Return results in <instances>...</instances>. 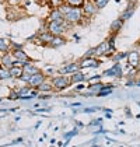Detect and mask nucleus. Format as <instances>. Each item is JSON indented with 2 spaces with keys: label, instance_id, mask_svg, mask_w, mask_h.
<instances>
[{
  "label": "nucleus",
  "instance_id": "nucleus-1",
  "mask_svg": "<svg viewBox=\"0 0 140 147\" xmlns=\"http://www.w3.org/2000/svg\"><path fill=\"white\" fill-rule=\"evenodd\" d=\"M50 83H52L55 91H63L71 86V81H70L69 76H62V74L53 76V77L50 79Z\"/></svg>",
  "mask_w": 140,
  "mask_h": 147
},
{
  "label": "nucleus",
  "instance_id": "nucleus-2",
  "mask_svg": "<svg viewBox=\"0 0 140 147\" xmlns=\"http://www.w3.org/2000/svg\"><path fill=\"white\" fill-rule=\"evenodd\" d=\"M81 18H84L83 10L77 7H70V10L65 14V21L67 24H77L81 21Z\"/></svg>",
  "mask_w": 140,
  "mask_h": 147
},
{
  "label": "nucleus",
  "instance_id": "nucleus-3",
  "mask_svg": "<svg viewBox=\"0 0 140 147\" xmlns=\"http://www.w3.org/2000/svg\"><path fill=\"white\" fill-rule=\"evenodd\" d=\"M115 53V49H112L109 42L108 41H102L101 44L94 48V55L95 57H100V56H114Z\"/></svg>",
  "mask_w": 140,
  "mask_h": 147
},
{
  "label": "nucleus",
  "instance_id": "nucleus-4",
  "mask_svg": "<svg viewBox=\"0 0 140 147\" xmlns=\"http://www.w3.org/2000/svg\"><path fill=\"white\" fill-rule=\"evenodd\" d=\"M11 55H13V57L15 59V65H14V66H21V67H23L25 63L32 62V59L27 55V52H24L23 48H21V49H13Z\"/></svg>",
  "mask_w": 140,
  "mask_h": 147
},
{
  "label": "nucleus",
  "instance_id": "nucleus-5",
  "mask_svg": "<svg viewBox=\"0 0 140 147\" xmlns=\"http://www.w3.org/2000/svg\"><path fill=\"white\" fill-rule=\"evenodd\" d=\"M67 25H69L67 23H55V21H49L46 25V30L53 35V36H58V35L65 34Z\"/></svg>",
  "mask_w": 140,
  "mask_h": 147
},
{
  "label": "nucleus",
  "instance_id": "nucleus-6",
  "mask_svg": "<svg viewBox=\"0 0 140 147\" xmlns=\"http://www.w3.org/2000/svg\"><path fill=\"white\" fill-rule=\"evenodd\" d=\"M46 74L41 70L39 73H35V74H32L31 76V79H30V81H28V86L31 87V88H36L38 86H41L44 81H46Z\"/></svg>",
  "mask_w": 140,
  "mask_h": 147
},
{
  "label": "nucleus",
  "instance_id": "nucleus-7",
  "mask_svg": "<svg viewBox=\"0 0 140 147\" xmlns=\"http://www.w3.org/2000/svg\"><path fill=\"white\" fill-rule=\"evenodd\" d=\"M79 70H81L80 69V63H77V62H71V63H67V65H65L63 67H60L58 70L59 74H62V76H70V74H73V73H76V71H79Z\"/></svg>",
  "mask_w": 140,
  "mask_h": 147
},
{
  "label": "nucleus",
  "instance_id": "nucleus-8",
  "mask_svg": "<svg viewBox=\"0 0 140 147\" xmlns=\"http://www.w3.org/2000/svg\"><path fill=\"white\" fill-rule=\"evenodd\" d=\"M128 65L132 69H137L140 66V52L137 49L128 52Z\"/></svg>",
  "mask_w": 140,
  "mask_h": 147
},
{
  "label": "nucleus",
  "instance_id": "nucleus-9",
  "mask_svg": "<svg viewBox=\"0 0 140 147\" xmlns=\"http://www.w3.org/2000/svg\"><path fill=\"white\" fill-rule=\"evenodd\" d=\"M83 10V14H84V17H93L95 16L97 13H98V7L95 6V3L91 1V0H85V3H84V6L81 7Z\"/></svg>",
  "mask_w": 140,
  "mask_h": 147
},
{
  "label": "nucleus",
  "instance_id": "nucleus-10",
  "mask_svg": "<svg viewBox=\"0 0 140 147\" xmlns=\"http://www.w3.org/2000/svg\"><path fill=\"white\" fill-rule=\"evenodd\" d=\"M80 63V69H97L100 67V60L95 56L93 57H81V60L79 62Z\"/></svg>",
  "mask_w": 140,
  "mask_h": 147
},
{
  "label": "nucleus",
  "instance_id": "nucleus-11",
  "mask_svg": "<svg viewBox=\"0 0 140 147\" xmlns=\"http://www.w3.org/2000/svg\"><path fill=\"white\" fill-rule=\"evenodd\" d=\"M14 65H15V59L13 57L11 52H9V53H3L0 66H3V67H6V69H9V70H10Z\"/></svg>",
  "mask_w": 140,
  "mask_h": 147
},
{
  "label": "nucleus",
  "instance_id": "nucleus-12",
  "mask_svg": "<svg viewBox=\"0 0 140 147\" xmlns=\"http://www.w3.org/2000/svg\"><path fill=\"white\" fill-rule=\"evenodd\" d=\"M102 76H108V77H120V76H122V67H120V63H115L111 69L105 70Z\"/></svg>",
  "mask_w": 140,
  "mask_h": 147
},
{
  "label": "nucleus",
  "instance_id": "nucleus-13",
  "mask_svg": "<svg viewBox=\"0 0 140 147\" xmlns=\"http://www.w3.org/2000/svg\"><path fill=\"white\" fill-rule=\"evenodd\" d=\"M52 39H53V35L50 34L48 30H42V31L38 32V41L41 44H45V45L49 46V44L52 42Z\"/></svg>",
  "mask_w": 140,
  "mask_h": 147
},
{
  "label": "nucleus",
  "instance_id": "nucleus-14",
  "mask_svg": "<svg viewBox=\"0 0 140 147\" xmlns=\"http://www.w3.org/2000/svg\"><path fill=\"white\" fill-rule=\"evenodd\" d=\"M135 10H136V3H129L128 7L122 11V14H120V20H123V21H126V20H129L133 14H135Z\"/></svg>",
  "mask_w": 140,
  "mask_h": 147
},
{
  "label": "nucleus",
  "instance_id": "nucleus-15",
  "mask_svg": "<svg viewBox=\"0 0 140 147\" xmlns=\"http://www.w3.org/2000/svg\"><path fill=\"white\" fill-rule=\"evenodd\" d=\"M49 21H55V23H66L65 21V16L59 9H53L49 14Z\"/></svg>",
  "mask_w": 140,
  "mask_h": 147
},
{
  "label": "nucleus",
  "instance_id": "nucleus-16",
  "mask_svg": "<svg viewBox=\"0 0 140 147\" xmlns=\"http://www.w3.org/2000/svg\"><path fill=\"white\" fill-rule=\"evenodd\" d=\"M123 20H120V18H116V20H114L112 24H111V34L112 35H118L122 30H123Z\"/></svg>",
  "mask_w": 140,
  "mask_h": 147
},
{
  "label": "nucleus",
  "instance_id": "nucleus-17",
  "mask_svg": "<svg viewBox=\"0 0 140 147\" xmlns=\"http://www.w3.org/2000/svg\"><path fill=\"white\" fill-rule=\"evenodd\" d=\"M70 81H71V84H79V83H83V81H85L87 77H85V74L83 73L81 70H79V71H76V73H73V74H70Z\"/></svg>",
  "mask_w": 140,
  "mask_h": 147
},
{
  "label": "nucleus",
  "instance_id": "nucleus-18",
  "mask_svg": "<svg viewBox=\"0 0 140 147\" xmlns=\"http://www.w3.org/2000/svg\"><path fill=\"white\" fill-rule=\"evenodd\" d=\"M65 44H66V38H65L63 35H58V36H53V39H52V42L49 44V46L53 48V49H56V48L63 46Z\"/></svg>",
  "mask_w": 140,
  "mask_h": 147
},
{
  "label": "nucleus",
  "instance_id": "nucleus-19",
  "mask_svg": "<svg viewBox=\"0 0 140 147\" xmlns=\"http://www.w3.org/2000/svg\"><path fill=\"white\" fill-rule=\"evenodd\" d=\"M11 52V42L6 38H0V53Z\"/></svg>",
  "mask_w": 140,
  "mask_h": 147
},
{
  "label": "nucleus",
  "instance_id": "nucleus-20",
  "mask_svg": "<svg viewBox=\"0 0 140 147\" xmlns=\"http://www.w3.org/2000/svg\"><path fill=\"white\" fill-rule=\"evenodd\" d=\"M36 90H38V92H42V94H45V92H52V91H55V88H53V86H52V83L50 81H44L41 86H38L36 87Z\"/></svg>",
  "mask_w": 140,
  "mask_h": 147
},
{
  "label": "nucleus",
  "instance_id": "nucleus-21",
  "mask_svg": "<svg viewBox=\"0 0 140 147\" xmlns=\"http://www.w3.org/2000/svg\"><path fill=\"white\" fill-rule=\"evenodd\" d=\"M23 70H24V73H27V74H35V73H39V71H41V69L36 67L32 62L25 63L23 66Z\"/></svg>",
  "mask_w": 140,
  "mask_h": 147
},
{
  "label": "nucleus",
  "instance_id": "nucleus-22",
  "mask_svg": "<svg viewBox=\"0 0 140 147\" xmlns=\"http://www.w3.org/2000/svg\"><path fill=\"white\" fill-rule=\"evenodd\" d=\"M10 74H11V79H20L24 74V70L21 66H13L10 69Z\"/></svg>",
  "mask_w": 140,
  "mask_h": 147
},
{
  "label": "nucleus",
  "instance_id": "nucleus-23",
  "mask_svg": "<svg viewBox=\"0 0 140 147\" xmlns=\"http://www.w3.org/2000/svg\"><path fill=\"white\" fill-rule=\"evenodd\" d=\"M11 79V74H10V70L6 67H3V66H0V81H3V80H9Z\"/></svg>",
  "mask_w": 140,
  "mask_h": 147
},
{
  "label": "nucleus",
  "instance_id": "nucleus-24",
  "mask_svg": "<svg viewBox=\"0 0 140 147\" xmlns=\"http://www.w3.org/2000/svg\"><path fill=\"white\" fill-rule=\"evenodd\" d=\"M84 3L85 0H66V4H69L70 7H77V9H81Z\"/></svg>",
  "mask_w": 140,
  "mask_h": 147
},
{
  "label": "nucleus",
  "instance_id": "nucleus-25",
  "mask_svg": "<svg viewBox=\"0 0 140 147\" xmlns=\"http://www.w3.org/2000/svg\"><path fill=\"white\" fill-rule=\"evenodd\" d=\"M101 80H102V74H94V76H91L88 79V86L98 84V83H101Z\"/></svg>",
  "mask_w": 140,
  "mask_h": 147
},
{
  "label": "nucleus",
  "instance_id": "nucleus-26",
  "mask_svg": "<svg viewBox=\"0 0 140 147\" xmlns=\"http://www.w3.org/2000/svg\"><path fill=\"white\" fill-rule=\"evenodd\" d=\"M122 59H128V52H119V53H114V56H112V60L115 62V63H119Z\"/></svg>",
  "mask_w": 140,
  "mask_h": 147
},
{
  "label": "nucleus",
  "instance_id": "nucleus-27",
  "mask_svg": "<svg viewBox=\"0 0 140 147\" xmlns=\"http://www.w3.org/2000/svg\"><path fill=\"white\" fill-rule=\"evenodd\" d=\"M66 3V0H50V6L53 9H59L60 6H63Z\"/></svg>",
  "mask_w": 140,
  "mask_h": 147
},
{
  "label": "nucleus",
  "instance_id": "nucleus-28",
  "mask_svg": "<svg viewBox=\"0 0 140 147\" xmlns=\"http://www.w3.org/2000/svg\"><path fill=\"white\" fill-rule=\"evenodd\" d=\"M94 3H95V6L98 9H104L105 6L109 3V0H94Z\"/></svg>",
  "mask_w": 140,
  "mask_h": 147
},
{
  "label": "nucleus",
  "instance_id": "nucleus-29",
  "mask_svg": "<svg viewBox=\"0 0 140 147\" xmlns=\"http://www.w3.org/2000/svg\"><path fill=\"white\" fill-rule=\"evenodd\" d=\"M31 76H32V74H27V73H24V74H23V76H21V77H20L18 80H21L23 83L28 84V81H30V79H31Z\"/></svg>",
  "mask_w": 140,
  "mask_h": 147
},
{
  "label": "nucleus",
  "instance_id": "nucleus-30",
  "mask_svg": "<svg viewBox=\"0 0 140 147\" xmlns=\"http://www.w3.org/2000/svg\"><path fill=\"white\" fill-rule=\"evenodd\" d=\"M83 88H85V86H83V83H79V84H77V87H76L74 90L76 91H81Z\"/></svg>",
  "mask_w": 140,
  "mask_h": 147
},
{
  "label": "nucleus",
  "instance_id": "nucleus-31",
  "mask_svg": "<svg viewBox=\"0 0 140 147\" xmlns=\"http://www.w3.org/2000/svg\"><path fill=\"white\" fill-rule=\"evenodd\" d=\"M20 1H21V0H9V3H10V4H18Z\"/></svg>",
  "mask_w": 140,
  "mask_h": 147
},
{
  "label": "nucleus",
  "instance_id": "nucleus-32",
  "mask_svg": "<svg viewBox=\"0 0 140 147\" xmlns=\"http://www.w3.org/2000/svg\"><path fill=\"white\" fill-rule=\"evenodd\" d=\"M128 3H136V0H128Z\"/></svg>",
  "mask_w": 140,
  "mask_h": 147
},
{
  "label": "nucleus",
  "instance_id": "nucleus-33",
  "mask_svg": "<svg viewBox=\"0 0 140 147\" xmlns=\"http://www.w3.org/2000/svg\"><path fill=\"white\" fill-rule=\"evenodd\" d=\"M1 56H3V53H0V63H1Z\"/></svg>",
  "mask_w": 140,
  "mask_h": 147
},
{
  "label": "nucleus",
  "instance_id": "nucleus-34",
  "mask_svg": "<svg viewBox=\"0 0 140 147\" xmlns=\"http://www.w3.org/2000/svg\"><path fill=\"white\" fill-rule=\"evenodd\" d=\"M91 1H94V0H91Z\"/></svg>",
  "mask_w": 140,
  "mask_h": 147
}]
</instances>
